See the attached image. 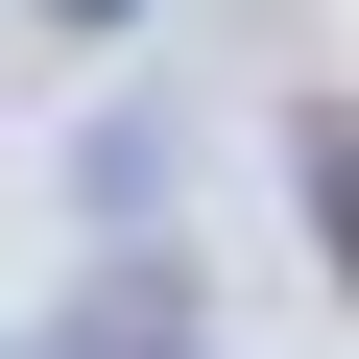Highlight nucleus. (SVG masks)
Segmentation results:
<instances>
[{"instance_id": "1", "label": "nucleus", "mask_w": 359, "mask_h": 359, "mask_svg": "<svg viewBox=\"0 0 359 359\" xmlns=\"http://www.w3.org/2000/svg\"><path fill=\"white\" fill-rule=\"evenodd\" d=\"M25 359H192V264H168V240H120V264H96Z\"/></svg>"}, {"instance_id": "2", "label": "nucleus", "mask_w": 359, "mask_h": 359, "mask_svg": "<svg viewBox=\"0 0 359 359\" xmlns=\"http://www.w3.org/2000/svg\"><path fill=\"white\" fill-rule=\"evenodd\" d=\"M287 168H311V216H335V287H359V120L311 96V120H287Z\"/></svg>"}, {"instance_id": "3", "label": "nucleus", "mask_w": 359, "mask_h": 359, "mask_svg": "<svg viewBox=\"0 0 359 359\" xmlns=\"http://www.w3.org/2000/svg\"><path fill=\"white\" fill-rule=\"evenodd\" d=\"M48 25H120V0H48Z\"/></svg>"}]
</instances>
